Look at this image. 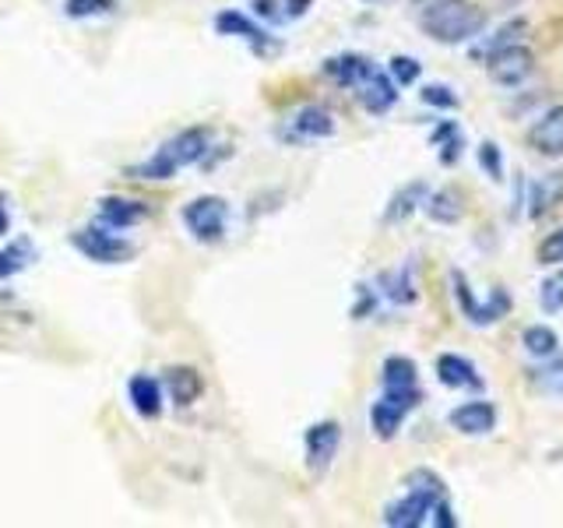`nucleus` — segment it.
Wrapping results in <instances>:
<instances>
[{
	"instance_id": "412c9836",
	"label": "nucleus",
	"mask_w": 563,
	"mask_h": 528,
	"mask_svg": "<svg viewBox=\"0 0 563 528\" xmlns=\"http://www.w3.org/2000/svg\"><path fill=\"white\" fill-rule=\"evenodd\" d=\"M427 194H430V187L422 184V180L398 187V190L391 194V201L384 205V222H387V226H398V222H405V219H412L416 211L422 208V201H427Z\"/></svg>"
},
{
	"instance_id": "423d86ee",
	"label": "nucleus",
	"mask_w": 563,
	"mask_h": 528,
	"mask_svg": "<svg viewBox=\"0 0 563 528\" xmlns=\"http://www.w3.org/2000/svg\"><path fill=\"white\" fill-rule=\"evenodd\" d=\"M180 219H184V229L190 233V240L208 243V246L222 243L229 233V201L219 198V194H201V198L184 205Z\"/></svg>"
},
{
	"instance_id": "58836bf2",
	"label": "nucleus",
	"mask_w": 563,
	"mask_h": 528,
	"mask_svg": "<svg viewBox=\"0 0 563 528\" xmlns=\"http://www.w3.org/2000/svg\"><path fill=\"white\" fill-rule=\"evenodd\" d=\"M416 4H427V0H416Z\"/></svg>"
},
{
	"instance_id": "f3484780",
	"label": "nucleus",
	"mask_w": 563,
	"mask_h": 528,
	"mask_svg": "<svg viewBox=\"0 0 563 528\" xmlns=\"http://www.w3.org/2000/svg\"><path fill=\"white\" fill-rule=\"evenodd\" d=\"M377 293H380V299H387V304H395V307H412V304H419V282H416V264H412V257L405 261V264H398V268H391V272H384L380 278H377Z\"/></svg>"
},
{
	"instance_id": "4c0bfd02",
	"label": "nucleus",
	"mask_w": 563,
	"mask_h": 528,
	"mask_svg": "<svg viewBox=\"0 0 563 528\" xmlns=\"http://www.w3.org/2000/svg\"><path fill=\"white\" fill-rule=\"evenodd\" d=\"M363 4H387V0H363Z\"/></svg>"
},
{
	"instance_id": "c85d7f7f",
	"label": "nucleus",
	"mask_w": 563,
	"mask_h": 528,
	"mask_svg": "<svg viewBox=\"0 0 563 528\" xmlns=\"http://www.w3.org/2000/svg\"><path fill=\"white\" fill-rule=\"evenodd\" d=\"M525 29H528V25L521 22V18H515V22L500 25V29H497V40H486L479 50H475V61H483V64H486L497 50H504V46H510V43H521Z\"/></svg>"
},
{
	"instance_id": "20e7f679",
	"label": "nucleus",
	"mask_w": 563,
	"mask_h": 528,
	"mask_svg": "<svg viewBox=\"0 0 563 528\" xmlns=\"http://www.w3.org/2000/svg\"><path fill=\"white\" fill-rule=\"evenodd\" d=\"M451 296H454V304L457 310H462V317L468 324L475 328H493V324H500L504 317L510 314V307H515V299H510L507 289H493L486 299L475 296L472 289V282L465 278V272H451Z\"/></svg>"
},
{
	"instance_id": "4468645a",
	"label": "nucleus",
	"mask_w": 563,
	"mask_h": 528,
	"mask_svg": "<svg viewBox=\"0 0 563 528\" xmlns=\"http://www.w3.org/2000/svg\"><path fill=\"white\" fill-rule=\"evenodd\" d=\"M356 102L363 106V110L369 113V117H384V113H391L395 106H398V99H401V92H398V81L387 75V70H374V75H369L356 92Z\"/></svg>"
},
{
	"instance_id": "f03ea898",
	"label": "nucleus",
	"mask_w": 563,
	"mask_h": 528,
	"mask_svg": "<svg viewBox=\"0 0 563 528\" xmlns=\"http://www.w3.org/2000/svg\"><path fill=\"white\" fill-rule=\"evenodd\" d=\"M489 25L486 8L475 0H427L419 11V29L430 35L433 43L444 46H465L475 43Z\"/></svg>"
},
{
	"instance_id": "9b49d317",
	"label": "nucleus",
	"mask_w": 563,
	"mask_h": 528,
	"mask_svg": "<svg viewBox=\"0 0 563 528\" xmlns=\"http://www.w3.org/2000/svg\"><path fill=\"white\" fill-rule=\"evenodd\" d=\"M525 145L542 158H563V106H550L525 131Z\"/></svg>"
},
{
	"instance_id": "cd10ccee",
	"label": "nucleus",
	"mask_w": 563,
	"mask_h": 528,
	"mask_svg": "<svg viewBox=\"0 0 563 528\" xmlns=\"http://www.w3.org/2000/svg\"><path fill=\"white\" fill-rule=\"evenodd\" d=\"M120 0H64L60 11L70 22H92V18H110L117 14Z\"/></svg>"
},
{
	"instance_id": "c756f323",
	"label": "nucleus",
	"mask_w": 563,
	"mask_h": 528,
	"mask_svg": "<svg viewBox=\"0 0 563 528\" xmlns=\"http://www.w3.org/2000/svg\"><path fill=\"white\" fill-rule=\"evenodd\" d=\"M539 307H542V314H563V264H560V268L553 264V275L542 278Z\"/></svg>"
},
{
	"instance_id": "6e6552de",
	"label": "nucleus",
	"mask_w": 563,
	"mask_h": 528,
	"mask_svg": "<svg viewBox=\"0 0 563 528\" xmlns=\"http://www.w3.org/2000/svg\"><path fill=\"white\" fill-rule=\"evenodd\" d=\"M342 448V422L339 419H317L303 433V458L310 475H324Z\"/></svg>"
},
{
	"instance_id": "ddd939ff",
	"label": "nucleus",
	"mask_w": 563,
	"mask_h": 528,
	"mask_svg": "<svg viewBox=\"0 0 563 528\" xmlns=\"http://www.w3.org/2000/svg\"><path fill=\"white\" fill-rule=\"evenodd\" d=\"M497 405L486 402V398H472V402H462V405H454L448 422H451V430L457 433H465V437H486L497 430Z\"/></svg>"
},
{
	"instance_id": "0eeeda50",
	"label": "nucleus",
	"mask_w": 563,
	"mask_h": 528,
	"mask_svg": "<svg viewBox=\"0 0 563 528\" xmlns=\"http://www.w3.org/2000/svg\"><path fill=\"white\" fill-rule=\"evenodd\" d=\"M216 32L225 35V40H243L246 46H251L257 57H268V53L278 50V40L264 29L254 14H246L240 8H225L216 14Z\"/></svg>"
},
{
	"instance_id": "f704fd0d",
	"label": "nucleus",
	"mask_w": 563,
	"mask_h": 528,
	"mask_svg": "<svg viewBox=\"0 0 563 528\" xmlns=\"http://www.w3.org/2000/svg\"><path fill=\"white\" fill-rule=\"evenodd\" d=\"M380 304V293L377 289H369L366 282L363 286H356V304H352V321H366V317H374Z\"/></svg>"
},
{
	"instance_id": "39448f33",
	"label": "nucleus",
	"mask_w": 563,
	"mask_h": 528,
	"mask_svg": "<svg viewBox=\"0 0 563 528\" xmlns=\"http://www.w3.org/2000/svg\"><path fill=\"white\" fill-rule=\"evenodd\" d=\"M70 246L92 264H128L137 246L134 240H128L120 233V229H110V226H85V229H75L70 233Z\"/></svg>"
},
{
	"instance_id": "a878e982",
	"label": "nucleus",
	"mask_w": 563,
	"mask_h": 528,
	"mask_svg": "<svg viewBox=\"0 0 563 528\" xmlns=\"http://www.w3.org/2000/svg\"><path fill=\"white\" fill-rule=\"evenodd\" d=\"M32 261H35V246H32V240H25V237H18V240H11L8 246H0V282H8V278H14V275H22Z\"/></svg>"
},
{
	"instance_id": "f257e3e1",
	"label": "nucleus",
	"mask_w": 563,
	"mask_h": 528,
	"mask_svg": "<svg viewBox=\"0 0 563 528\" xmlns=\"http://www.w3.org/2000/svg\"><path fill=\"white\" fill-rule=\"evenodd\" d=\"M211 128H184L176 131L173 138H166L163 145H158L145 163H137L128 169L131 180H145V184H163V180H173L176 173H184L187 166H198L208 158L211 152Z\"/></svg>"
},
{
	"instance_id": "2f4dec72",
	"label": "nucleus",
	"mask_w": 563,
	"mask_h": 528,
	"mask_svg": "<svg viewBox=\"0 0 563 528\" xmlns=\"http://www.w3.org/2000/svg\"><path fill=\"white\" fill-rule=\"evenodd\" d=\"M387 75H391L398 81V88H409L422 78V64L416 57H405V53H398V57H391V64H387Z\"/></svg>"
},
{
	"instance_id": "e433bc0d",
	"label": "nucleus",
	"mask_w": 563,
	"mask_h": 528,
	"mask_svg": "<svg viewBox=\"0 0 563 528\" xmlns=\"http://www.w3.org/2000/svg\"><path fill=\"white\" fill-rule=\"evenodd\" d=\"M8 229H11V211H8L4 205H0V240L8 237Z\"/></svg>"
},
{
	"instance_id": "393cba45",
	"label": "nucleus",
	"mask_w": 563,
	"mask_h": 528,
	"mask_svg": "<svg viewBox=\"0 0 563 528\" xmlns=\"http://www.w3.org/2000/svg\"><path fill=\"white\" fill-rule=\"evenodd\" d=\"M430 145L437 148L440 163H444V166H454L457 158H462V148H465L462 128H457L454 120H437V123H433V131H430Z\"/></svg>"
},
{
	"instance_id": "1a4fd4ad",
	"label": "nucleus",
	"mask_w": 563,
	"mask_h": 528,
	"mask_svg": "<svg viewBox=\"0 0 563 528\" xmlns=\"http://www.w3.org/2000/svg\"><path fill=\"white\" fill-rule=\"evenodd\" d=\"M339 131V123H334L331 110L317 102H307L299 106V110L282 123V141H289V145H310V141H324Z\"/></svg>"
},
{
	"instance_id": "6ab92c4d",
	"label": "nucleus",
	"mask_w": 563,
	"mask_h": 528,
	"mask_svg": "<svg viewBox=\"0 0 563 528\" xmlns=\"http://www.w3.org/2000/svg\"><path fill=\"white\" fill-rule=\"evenodd\" d=\"M163 384H166V395L176 409H190V405L205 395V377L194 366H169Z\"/></svg>"
},
{
	"instance_id": "f8f14e48",
	"label": "nucleus",
	"mask_w": 563,
	"mask_h": 528,
	"mask_svg": "<svg viewBox=\"0 0 563 528\" xmlns=\"http://www.w3.org/2000/svg\"><path fill=\"white\" fill-rule=\"evenodd\" d=\"M374 70H377V64L369 61L366 53H334V57H328L321 64V75L339 88H345V92H356Z\"/></svg>"
},
{
	"instance_id": "5701e85b",
	"label": "nucleus",
	"mask_w": 563,
	"mask_h": 528,
	"mask_svg": "<svg viewBox=\"0 0 563 528\" xmlns=\"http://www.w3.org/2000/svg\"><path fill=\"white\" fill-rule=\"evenodd\" d=\"M422 211L440 222V226H454V222H462L465 216V198L457 194V187H440L433 194H427V201H422Z\"/></svg>"
},
{
	"instance_id": "7c9ffc66",
	"label": "nucleus",
	"mask_w": 563,
	"mask_h": 528,
	"mask_svg": "<svg viewBox=\"0 0 563 528\" xmlns=\"http://www.w3.org/2000/svg\"><path fill=\"white\" fill-rule=\"evenodd\" d=\"M475 158H479V169L489 176V180H504V152L497 141H479Z\"/></svg>"
},
{
	"instance_id": "7ed1b4c3",
	"label": "nucleus",
	"mask_w": 563,
	"mask_h": 528,
	"mask_svg": "<svg viewBox=\"0 0 563 528\" xmlns=\"http://www.w3.org/2000/svg\"><path fill=\"white\" fill-rule=\"evenodd\" d=\"M405 493L395 497L391 504L384 507L380 521L391 528H419L430 521V510L440 497H448L444 480L430 469H416L412 475H405Z\"/></svg>"
},
{
	"instance_id": "72a5a7b5",
	"label": "nucleus",
	"mask_w": 563,
	"mask_h": 528,
	"mask_svg": "<svg viewBox=\"0 0 563 528\" xmlns=\"http://www.w3.org/2000/svg\"><path fill=\"white\" fill-rule=\"evenodd\" d=\"M536 261L545 264V268H553V264H563V226L553 229V233L536 246Z\"/></svg>"
},
{
	"instance_id": "dca6fc26",
	"label": "nucleus",
	"mask_w": 563,
	"mask_h": 528,
	"mask_svg": "<svg viewBox=\"0 0 563 528\" xmlns=\"http://www.w3.org/2000/svg\"><path fill=\"white\" fill-rule=\"evenodd\" d=\"M152 216V208L145 201H134V198H120V194H106L99 201V222L110 226V229H120V233H128V229L141 226Z\"/></svg>"
},
{
	"instance_id": "9d476101",
	"label": "nucleus",
	"mask_w": 563,
	"mask_h": 528,
	"mask_svg": "<svg viewBox=\"0 0 563 528\" xmlns=\"http://www.w3.org/2000/svg\"><path fill=\"white\" fill-rule=\"evenodd\" d=\"M486 70H489L493 85L518 88V85H525L528 78L536 75V53L528 50L525 43H510V46L493 53V57L486 61Z\"/></svg>"
},
{
	"instance_id": "aec40b11",
	"label": "nucleus",
	"mask_w": 563,
	"mask_h": 528,
	"mask_svg": "<svg viewBox=\"0 0 563 528\" xmlns=\"http://www.w3.org/2000/svg\"><path fill=\"white\" fill-rule=\"evenodd\" d=\"M560 205H563V169L545 173L539 180L528 184V219L550 216V211Z\"/></svg>"
},
{
	"instance_id": "b1692460",
	"label": "nucleus",
	"mask_w": 563,
	"mask_h": 528,
	"mask_svg": "<svg viewBox=\"0 0 563 528\" xmlns=\"http://www.w3.org/2000/svg\"><path fill=\"white\" fill-rule=\"evenodd\" d=\"M380 387L384 392H412L419 387V366L409 356H387L380 366Z\"/></svg>"
},
{
	"instance_id": "473e14b6",
	"label": "nucleus",
	"mask_w": 563,
	"mask_h": 528,
	"mask_svg": "<svg viewBox=\"0 0 563 528\" xmlns=\"http://www.w3.org/2000/svg\"><path fill=\"white\" fill-rule=\"evenodd\" d=\"M419 99L427 102V106H433V110H457V102H462V99L454 96L451 85H422Z\"/></svg>"
},
{
	"instance_id": "2eb2a0df",
	"label": "nucleus",
	"mask_w": 563,
	"mask_h": 528,
	"mask_svg": "<svg viewBox=\"0 0 563 528\" xmlns=\"http://www.w3.org/2000/svg\"><path fill=\"white\" fill-rule=\"evenodd\" d=\"M128 402L141 419H158L166 409V384L152 374H134L128 381Z\"/></svg>"
},
{
	"instance_id": "4be33fe9",
	"label": "nucleus",
	"mask_w": 563,
	"mask_h": 528,
	"mask_svg": "<svg viewBox=\"0 0 563 528\" xmlns=\"http://www.w3.org/2000/svg\"><path fill=\"white\" fill-rule=\"evenodd\" d=\"M405 419H409V409L391 398H377L374 405H369V430H374L377 440H395L398 430L405 427Z\"/></svg>"
},
{
	"instance_id": "bb28decb",
	"label": "nucleus",
	"mask_w": 563,
	"mask_h": 528,
	"mask_svg": "<svg viewBox=\"0 0 563 528\" xmlns=\"http://www.w3.org/2000/svg\"><path fill=\"white\" fill-rule=\"evenodd\" d=\"M521 345H525L528 356L550 360V356H556V349H560V334L550 324H528L521 331Z\"/></svg>"
},
{
	"instance_id": "a211bd4d",
	"label": "nucleus",
	"mask_w": 563,
	"mask_h": 528,
	"mask_svg": "<svg viewBox=\"0 0 563 528\" xmlns=\"http://www.w3.org/2000/svg\"><path fill=\"white\" fill-rule=\"evenodd\" d=\"M433 370H437V381L444 387H472V392H483V377L475 363L468 356H457V352H440L433 360Z\"/></svg>"
},
{
	"instance_id": "c9c22d12",
	"label": "nucleus",
	"mask_w": 563,
	"mask_h": 528,
	"mask_svg": "<svg viewBox=\"0 0 563 528\" xmlns=\"http://www.w3.org/2000/svg\"><path fill=\"white\" fill-rule=\"evenodd\" d=\"M427 525H437V528H457V518H454V507L448 497H440L430 510V521Z\"/></svg>"
}]
</instances>
